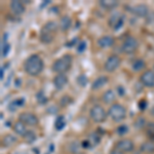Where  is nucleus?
I'll return each mask as SVG.
<instances>
[{
	"label": "nucleus",
	"instance_id": "obj_1",
	"mask_svg": "<svg viewBox=\"0 0 154 154\" xmlns=\"http://www.w3.org/2000/svg\"><path fill=\"white\" fill-rule=\"evenodd\" d=\"M44 63L39 54H31L24 62V70L29 76L35 77L43 71Z\"/></svg>",
	"mask_w": 154,
	"mask_h": 154
},
{
	"label": "nucleus",
	"instance_id": "obj_2",
	"mask_svg": "<svg viewBox=\"0 0 154 154\" xmlns=\"http://www.w3.org/2000/svg\"><path fill=\"white\" fill-rule=\"evenodd\" d=\"M59 25L54 21H48L43 25L39 34V40L43 44H51L56 37Z\"/></svg>",
	"mask_w": 154,
	"mask_h": 154
},
{
	"label": "nucleus",
	"instance_id": "obj_3",
	"mask_svg": "<svg viewBox=\"0 0 154 154\" xmlns=\"http://www.w3.org/2000/svg\"><path fill=\"white\" fill-rule=\"evenodd\" d=\"M72 61L73 59H72L71 54H64L54 62L51 69L57 74H66L71 69Z\"/></svg>",
	"mask_w": 154,
	"mask_h": 154
},
{
	"label": "nucleus",
	"instance_id": "obj_4",
	"mask_svg": "<svg viewBox=\"0 0 154 154\" xmlns=\"http://www.w3.org/2000/svg\"><path fill=\"white\" fill-rule=\"evenodd\" d=\"M108 116L115 122H121L126 117V109L119 103H114L108 110Z\"/></svg>",
	"mask_w": 154,
	"mask_h": 154
},
{
	"label": "nucleus",
	"instance_id": "obj_5",
	"mask_svg": "<svg viewBox=\"0 0 154 154\" xmlns=\"http://www.w3.org/2000/svg\"><path fill=\"white\" fill-rule=\"evenodd\" d=\"M89 117L94 122L102 123L108 117V112H106V110L102 105L97 104V105H94L91 107V110H89Z\"/></svg>",
	"mask_w": 154,
	"mask_h": 154
},
{
	"label": "nucleus",
	"instance_id": "obj_6",
	"mask_svg": "<svg viewBox=\"0 0 154 154\" xmlns=\"http://www.w3.org/2000/svg\"><path fill=\"white\" fill-rule=\"evenodd\" d=\"M139 48V41L136 37L128 36L123 40L122 45H121V51L126 54H131L136 53Z\"/></svg>",
	"mask_w": 154,
	"mask_h": 154
},
{
	"label": "nucleus",
	"instance_id": "obj_7",
	"mask_svg": "<svg viewBox=\"0 0 154 154\" xmlns=\"http://www.w3.org/2000/svg\"><path fill=\"white\" fill-rule=\"evenodd\" d=\"M120 64H121L120 57H118L117 54H111L106 60L105 64H104V69L108 73H112V72L117 70L119 66H120Z\"/></svg>",
	"mask_w": 154,
	"mask_h": 154
},
{
	"label": "nucleus",
	"instance_id": "obj_8",
	"mask_svg": "<svg viewBox=\"0 0 154 154\" xmlns=\"http://www.w3.org/2000/svg\"><path fill=\"white\" fill-rule=\"evenodd\" d=\"M18 120L23 122L27 126H37L39 123V119L34 113L31 112H22L19 115Z\"/></svg>",
	"mask_w": 154,
	"mask_h": 154
},
{
	"label": "nucleus",
	"instance_id": "obj_9",
	"mask_svg": "<svg viewBox=\"0 0 154 154\" xmlns=\"http://www.w3.org/2000/svg\"><path fill=\"white\" fill-rule=\"evenodd\" d=\"M140 82L145 88H154V71L150 69L144 71L140 76Z\"/></svg>",
	"mask_w": 154,
	"mask_h": 154
},
{
	"label": "nucleus",
	"instance_id": "obj_10",
	"mask_svg": "<svg viewBox=\"0 0 154 154\" xmlns=\"http://www.w3.org/2000/svg\"><path fill=\"white\" fill-rule=\"evenodd\" d=\"M115 148H117L118 150H120L121 152H123L125 154L130 153L131 151H134L135 149V144L131 139H121L116 143Z\"/></svg>",
	"mask_w": 154,
	"mask_h": 154
},
{
	"label": "nucleus",
	"instance_id": "obj_11",
	"mask_svg": "<svg viewBox=\"0 0 154 154\" xmlns=\"http://www.w3.org/2000/svg\"><path fill=\"white\" fill-rule=\"evenodd\" d=\"M53 83L57 91H62L68 84V77L66 74H57L53 79Z\"/></svg>",
	"mask_w": 154,
	"mask_h": 154
},
{
	"label": "nucleus",
	"instance_id": "obj_12",
	"mask_svg": "<svg viewBox=\"0 0 154 154\" xmlns=\"http://www.w3.org/2000/svg\"><path fill=\"white\" fill-rule=\"evenodd\" d=\"M9 8L12 14L16 16H21L26 11V6L23 3V1H19V0H12L9 3Z\"/></svg>",
	"mask_w": 154,
	"mask_h": 154
},
{
	"label": "nucleus",
	"instance_id": "obj_13",
	"mask_svg": "<svg viewBox=\"0 0 154 154\" xmlns=\"http://www.w3.org/2000/svg\"><path fill=\"white\" fill-rule=\"evenodd\" d=\"M131 11L133 12L135 16L139 17V18H145L147 17L148 12H149V8L146 4H137L133 7V9H131Z\"/></svg>",
	"mask_w": 154,
	"mask_h": 154
},
{
	"label": "nucleus",
	"instance_id": "obj_14",
	"mask_svg": "<svg viewBox=\"0 0 154 154\" xmlns=\"http://www.w3.org/2000/svg\"><path fill=\"white\" fill-rule=\"evenodd\" d=\"M98 43L99 48H111L114 43H115V40L112 36H109V35H104L100 37L97 41Z\"/></svg>",
	"mask_w": 154,
	"mask_h": 154
},
{
	"label": "nucleus",
	"instance_id": "obj_15",
	"mask_svg": "<svg viewBox=\"0 0 154 154\" xmlns=\"http://www.w3.org/2000/svg\"><path fill=\"white\" fill-rule=\"evenodd\" d=\"M99 5L105 11H113L119 5V2L117 0H100Z\"/></svg>",
	"mask_w": 154,
	"mask_h": 154
},
{
	"label": "nucleus",
	"instance_id": "obj_16",
	"mask_svg": "<svg viewBox=\"0 0 154 154\" xmlns=\"http://www.w3.org/2000/svg\"><path fill=\"white\" fill-rule=\"evenodd\" d=\"M108 82H109L108 76H106V75L100 76V77H98L97 79H95V80H94V82L91 83V89H93V91L100 89V88H103V86H105Z\"/></svg>",
	"mask_w": 154,
	"mask_h": 154
},
{
	"label": "nucleus",
	"instance_id": "obj_17",
	"mask_svg": "<svg viewBox=\"0 0 154 154\" xmlns=\"http://www.w3.org/2000/svg\"><path fill=\"white\" fill-rule=\"evenodd\" d=\"M72 26V19L70 16H64L62 17L61 20H60V24H59V28L61 31L66 32L68 31L69 29L71 28Z\"/></svg>",
	"mask_w": 154,
	"mask_h": 154
},
{
	"label": "nucleus",
	"instance_id": "obj_18",
	"mask_svg": "<svg viewBox=\"0 0 154 154\" xmlns=\"http://www.w3.org/2000/svg\"><path fill=\"white\" fill-rule=\"evenodd\" d=\"M17 142H18L17 137L11 135V134H7V135L4 136L1 140L2 146H3V147H6V148H9V147H11V146H14Z\"/></svg>",
	"mask_w": 154,
	"mask_h": 154
},
{
	"label": "nucleus",
	"instance_id": "obj_19",
	"mask_svg": "<svg viewBox=\"0 0 154 154\" xmlns=\"http://www.w3.org/2000/svg\"><path fill=\"white\" fill-rule=\"evenodd\" d=\"M140 151L145 154H154V141H146L141 144Z\"/></svg>",
	"mask_w": 154,
	"mask_h": 154
},
{
	"label": "nucleus",
	"instance_id": "obj_20",
	"mask_svg": "<svg viewBox=\"0 0 154 154\" xmlns=\"http://www.w3.org/2000/svg\"><path fill=\"white\" fill-rule=\"evenodd\" d=\"M12 128H14V131L17 134L18 136H21V137H24L25 134L27 133V125H25L23 122H21L20 120L16 121V122L14 123V126H12Z\"/></svg>",
	"mask_w": 154,
	"mask_h": 154
},
{
	"label": "nucleus",
	"instance_id": "obj_21",
	"mask_svg": "<svg viewBox=\"0 0 154 154\" xmlns=\"http://www.w3.org/2000/svg\"><path fill=\"white\" fill-rule=\"evenodd\" d=\"M115 99H116L115 93H114V91H112V89H108V91H106L105 93H104L103 97H102V100H103L104 103L110 104V105L114 104Z\"/></svg>",
	"mask_w": 154,
	"mask_h": 154
},
{
	"label": "nucleus",
	"instance_id": "obj_22",
	"mask_svg": "<svg viewBox=\"0 0 154 154\" xmlns=\"http://www.w3.org/2000/svg\"><path fill=\"white\" fill-rule=\"evenodd\" d=\"M25 104V99L24 98H19V99H16L12 102H11L8 105V110L9 111H16L18 110L19 108H21L22 106H24Z\"/></svg>",
	"mask_w": 154,
	"mask_h": 154
},
{
	"label": "nucleus",
	"instance_id": "obj_23",
	"mask_svg": "<svg viewBox=\"0 0 154 154\" xmlns=\"http://www.w3.org/2000/svg\"><path fill=\"white\" fill-rule=\"evenodd\" d=\"M23 139H24V141H25V142H26L27 144H33V143L36 141L37 135H36V133H35L34 131L28 130V131H27V133L24 135Z\"/></svg>",
	"mask_w": 154,
	"mask_h": 154
},
{
	"label": "nucleus",
	"instance_id": "obj_24",
	"mask_svg": "<svg viewBox=\"0 0 154 154\" xmlns=\"http://www.w3.org/2000/svg\"><path fill=\"white\" fill-rule=\"evenodd\" d=\"M145 67H146V62L144 61L143 59H138L133 63L131 69H133L134 72H140V71L144 70Z\"/></svg>",
	"mask_w": 154,
	"mask_h": 154
},
{
	"label": "nucleus",
	"instance_id": "obj_25",
	"mask_svg": "<svg viewBox=\"0 0 154 154\" xmlns=\"http://www.w3.org/2000/svg\"><path fill=\"white\" fill-rule=\"evenodd\" d=\"M146 135L150 141H154V122H147V125L145 128Z\"/></svg>",
	"mask_w": 154,
	"mask_h": 154
},
{
	"label": "nucleus",
	"instance_id": "obj_26",
	"mask_svg": "<svg viewBox=\"0 0 154 154\" xmlns=\"http://www.w3.org/2000/svg\"><path fill=\"white\" fill-rule=\"evenodd\" d=\"M146 125H147V121L143 116H139L134 122V126L136 128H138V130H142V128H146Z\"/></svg>",
	"mask_w": 154,
	"mask_h": 154
},
{
	"label": "nucleus",
	"instance_id": "obj_27",
	"mask_svg": "<svg viewBox=\"0 0 154 154\" xmlns=\"http://www.w3.org/2000/svg\"><path fill=\"white\" fill-rule=\"evenodd\" d=\"M80 148H81V144L77 143L75 141L69 144V151L73 154H78L79 151H80Z\"/></svg>",
	"mask_w": 154,
	"mask_h": 154
},
{
	"label": "nucleus",
	"instance_id": "obj_28",
	"mask_svg": "<svg viewBox=\"0 0 154 154\" xmlns=\"http://www.w3.org/2000/svg\"><path fill=\"white\" fill-rule=\"evenodd\" d=\"M89 141H91V145H98L99 143H100V141H101V136L99 135L97 131H94L93 134H91V136H89V139H88Z\"/></svg>",
	"mask_w": 154,
	"mask_h": 154
},
{
	"label": "nucleus",
	"instance_id": "obj_29",
	"mask_svg": "<svg viewBox=\"0 0 154 154\" xmlns=\"http://www.w3.org/2000/svg\"><path fill=\"white\" fill-rule=\"evenodd\" d=\"M121 16H119V14H112V16L110 17V19H109L108 21V24L110 27H112V28L114 29V27L116 26V24H117V22L119 21V19H120Z\"/></svg>",
	"mask_w": 154,
	"mask_h": 154
},
{
	"label": "nucleus",
	"instance_id": "obj_30",
	"mask_svg": "<svg viewBox=\"0 0 154 154\" xmlns=\"http://www.w3.org/2000/svg\"><path fill=\"white\" fill-rule=\"evenodd\" d=\"M128 133V126L126 125H120L116 128V134L118 136H125Z\"/></svg>",
	"mask_w": 154,
	"mask_h": 154
},
{
	"label": "nucleus",
	"instance_id": "obj_31",
	"mask_svg": "<svg viewBox=\"0 0 154 154\" xmlns=\"http://www.w3.org/2000/svg\"><path fill=\"white\" fill-rule=\"evenodd\" d=\"M76 81H77V83H78L80 86H85L86 84H88V77L84 75V74H80V75L77 77Z\"/></svg>",
	"mask_w": 154,
	"mask_h": 154
},
{
	"label": "nucleus",
	"instance_id": "obj_32",
	"mask_svg": "<svg viewBox=\"0 0 154 154\" xmlns=\"http://www.w3.org/2000/svg\"><path fill=\"white\" fill-rule=\"evenodd\" d=\"M64 125H65V121H64V116H59L58 118H57L56 122H54V126H56V128L58 131L62 130V128H64Z\"/></svg>",
	"mask_w": 154,
	"mask_h": 154
},
{
	"label": "nucleus",
	"instance_id": "obj_33",
	"mask_svg": "<svg viewBox=\"0 0 154 154\" xmlns=\"http://www.w3.org/2000/svg\"><path fill=\"white\" fill-rule=\"evenodd\" d=\"M11 51V44L9 43H3L2 44V57H6Z\"/></svg>",
	"mask_w": 154,
	"mask_h": 154
},
{
	"label": "nucleus",
	"instance_id": "obj_34",
	"mask_svg": "<svg viewBox=\"0 0 154 154\" xmlns=\"http://www.w3.org/2000/svg\"><path fill=\"white\" fill-rule=\"evenodd\" d=\"M85 49H86V42L85 41L78 42V44H77V51L81 54V53H83Z\"/></svg>",
	"mask_w": 154,
	"mask_h": 154
},
{
	"label": "nucleus",
	"instance_id": "obj_35",
	"mask_svg": "<svg viewBox=\"0 0 154 154\" xmlns=\"http://www.w3.org/2000/svg\"><path fill=\"white\" fill-rule=\"evenodd\" d=\"M71 102V98L69 96H64L63 98H61V101H60V104H61V106L65 107L67 106L68 104H70Z\"/></svg>",
	"mask_w": 154,
	"mask_h": 154
},
{
	"label": "nucleus",
	"instance_id": "obj_36",
	"mask_svg": "<svg viewBox=\"0 0 154 154\" xmlns=\"http://www.w3.org/2000/svg\"><path fill=\"white\" fill-rule=\"evenodd\" d=\"M36 98H37V100H38V102L40 104H44L46 102V98L43 96V93H42V91H39L38 95H36Z\"/></svg>",
	"mask_w": 154,
	"mask_h": 154
},
{
	"label": "nucleus",
	"instance_id": "obj_37",
	"mask_svg": "<svg viewBox=\"0 0 154 154\" xmlns=\"http://www.w3.org/2000/svg\"><path fill=\"white\" fill-rule=\"evenodd\" d=\"M123 23H125V18H123L122 16L120 17V19H119V21L117 22V24H116V26L114 27V30H118L120 29L121 27L123 26Z\"/></svg>",
	"mask_w": 154,
	"mask_h": 154
},
{
	"label": "nucleus",
	"instance_id": "obj_38",
	"mask_svg": "<svg viewBox=\"0 0 154 154\" xmlns=\"http://www.w3.org/2000/svg\"><path fill=\"white\" fill-rule=\"evenodd\" d=\"M146 107H147V101L146 100H144L143 99V100H141L140 102H139V108H140L141 111L145 110Z\"/></svg>",
	"mask_w": 154,
	"mask_h": 154
},
{
	"label": "nucleus",
	"instance_id": "obj_39",
	"mask_svg": "<svg viewBox=\"0 0 154 154\" xmlns=\"http://www.w3.org/2000/svg\"><path fill=\"white\" fill-rule=\"evenodd\" d=\"M117 94L119 97H123L125 95V89L122 85H118L117 86Z\"/></svg>",
	"mask_w": 154,
	"mask_h": 154
},
{
	"label": "nucleus",
	"instance_id": "obj_40",
	"mask_svg": "<svg viewBox=\"0 0 154 154\" xmlns=\"http://www.w3.org/2000/svg\"><path fill=\"white\" fill-rule=\"evenodd\" d=\"M91 146H93V145H91V141H89V140H83L82 143H81V147L84 148V149L91 148Z\"/></svg>",
	"mask_w": 154,
	"mask_h": 154
},
{
	"label": "nucleus",
	"instance_id": "obj_41",
	"mask_svg": "<svg viewBox=\"0 0 154 154\" xmlns=\"http://www.w3.org/2000/svg\"><path fill=\"white\" fill-rule=\"evenodd\" d=\"M110 154H125V153L121 152L120 150H118L117 148H114V149H112V150H111Z\"/></svg>",
	"mask_w": 154,
	"mask_h": 154
},
{
	"label": "nucleus",
	"instance_id": "obj_42",
	"mask_svg": "<svg viewBox=\"0 0 154 154\" xmlns=\"http://www.w3.org/2000/svg\"><path fill=\"white\" fill-rule=\"evenodd\" d=\"M3 69H4V67H2L1 68V75H0V78L1 79H3Z\"/></svg>",
	"mask_w": 154,
	"mask_h": 154
},
{
	"label": "nucleus",
	"instance_id": "obj_43",
	"mask_svg": "<svg viewBox=\"0 0 154 154\" xmlns=\"http://www.w3.org/2000/svg\"><path fill=\"white\" fill-rule=\"evenodd\" d=\"M19 82H20V80H17V83H16V85H17V86H19V85H20V83H19Z\"/></svg>",
	"mask_w": 154,
	"mask_h": 154
},
{
	"label": "nucleus",
	"instance_id": "obj_44",
	"mask_svg": "<svg viewBox=\"0 0 154 154\" xmlns=\"http://www.w3.org/2000/svg\"><path fill=\"white\" fill-rule=\"evenodd\" d=\"M153 71H154V70H153Z\"/></svg>",
	"mask_w": 154,
	"mask_h": 154
}]
</instances>
